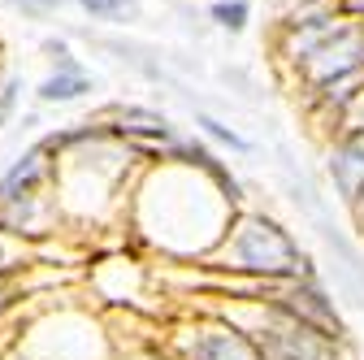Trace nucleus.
<instances>
[{
  "label": "nucleus",
  "mask_w": 364,
  "mask_h": 360,
  "mask_svg": "<svg viewBox=\"0 0 364 360\" xmlns=\"http://www.w3.org/2000/svg\"><path fill=\"white\" fill-rule=\"evenodd\" d=\"M295 61H304L316 83H334L351 70L364 65V35L360 31H347V26H330L326 18H316V26L308 22L304 26V39L295 43Z\"/></svg>",
  "instance_id": "f257e3e1"
},
{
  "label": "nucleus",
  "mask_w": 364,
  "mask_h": 360,
  "mask_svg": "<svg viewBox=\"0 0 364 360\" xmlns=\"http://www.w3.org/2000/svg\"><path fill=\"white\" fill-rule=\"evenodd\" d=\"M235 260L243 269L269 274V278H295L299 269H304V256L287 239V231H278L264 217H247L243 221V231L235 235Z\"/></svg>",
  "instance_id": "f03ea898"
},
{
  "label": "nucleus",
  "mask_w": 364,
  "mask_h": 360,
  "mask_svg": "<svg viewBox=\"0 0 364 360\" xmlns=\"http://www.w3.org/2000/svg\"><path fill=\"white\" fill-rule=\"evenodd\" d=\"M260 356L264 360H326V343H316V334L308 326H295L287 334L260 339Z\"/></svg>",
  "instance_id": "7ed1b4c3"
},
{
  "label": "nucleus",
  "mask_w": 364,
  "mask_h": 360,
  "mask_svg": "<svg viewBox=\"0 0 364 360\" xmlns=\"http://www.w3.org/2000/svg\"><path fill=\"white\" fill-rule=\"evenodd\" d=\"M191 360H264L243 334H225V330H204L191 343Z\"/></svg>",
  "instance_id": "20e7f679"
},
{
  "label": "nucleus",
  "mask_w": 364,
  "mask_h": 360,
  "mask_svg": "<svg viewBox=\"0 0 364 360\" xmlns=\"http://www.w3.org/2000/svg\"><path fill=\"white\" fill-rule=\"evenodd\" d=\"M330 169H334V183L355 200V196H364V134H355V139H347L343 148H338V157L330 161Z\"/></svg>",
  "instance_id": "39448f33"
},
{
  "label": "nucleus",
  "mask_w": 364,
  "mask_h": 360,
  "mask_svg": "<svg viewBox=\"0 0 364 360\" xmlns=\"http://www.w3.org/2000/svg\"><path fill=\"white\" fill-rule=\"evenodd\" d=\"M87 92V78L78 74V70H70V74H57V78H48L39 87V96L43 100H74V96H82Z\"/></svg>",
  "instance_id": "423d86ee"
},
{
  "label": "nucleus",
  "mask_w": 364,
  "mask_h": 360,
  "mask_svg": "<svg viewBox=\"0 0 364 360\" xmlns=\"http://www.w3.org/2000/svg\"><path fill=\"white\" fill-rule=\"evenodd\" d=\"M122 130H152V134H165V117L139 113V109H126V113H122Z\"/></svg>",
  "instance_id": "0eeeda50"
},
{
  "label": "nucleus",
  "mask_w": 364,
  "mask_h": 360,
  "mask_svg": "<svg viewBox=\"0 0 364 360\" xmlns=\"http://www.w3.org/2000/svg\"><path fill=\"white\" fill-rule=\"evenodd\" d=\"M82 9L87 14H100V18H130L134 14L130 0H82Z\"/></svg>",
  "instance_id": "6e6552de"
},
{
  "label": "nucleus",
  "mask_w": 364,
  "mask_h": 360,
  "mask_svg": "<svg viewBox=\"0 0 364 360\" xmlns=\"http://www.w3.org/2000/svg\"><path fill=\"white\" fill-rule=\"evenodd\" d=\"M213 18H217L221 26L239 31V26H243V18H247V5H243V0H225V5H217V9H213Z\"/></svg>",
  "instance_id": "1a4fd4ad"
},
{
  "label": "nucleus",
  "mask_w": 364,
  "mask_h": 360,
  "mask_svg": "<svg viewBox=\"0 0 364 360\" xmlns=\"http://www.w3.org/2000/svg\"><path fill=\"white\" fill-rule=\"evenodd\" d=\"M204 126H208V130L217 134V139H225V144H235V148H243V139H239V134H230V130H225V126H217L213 117H204Z\"/></svg>",
  "instance_id": "9d476101"
},
{
  "label": "nucleus",
  "mask_w": 364,
  "mask_h": 360,
  "mask_svg": "<svg viewBox=\"0 0 364 360\" xmlns=\"http://www.w3.org/2000/svg\"><path fill=\"white\" fill-rule=\"evenodd\" d=\"M347 14H364V0H347Z\"/></svg>",
  "instance_id": "9b49d317"
}]
</instances>
